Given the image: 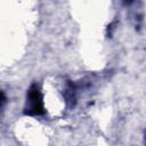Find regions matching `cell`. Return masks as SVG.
<instances>
[{
	"mask_svg": "<svg viewBox=\"0 0 146 146\" xmlns=\"http://www.w3.org/2000/svg\"><path fill=\"white\" fill-rule=\"evenodd\" d=\"M24 113L27 114V115H33V116L42 115L44 113L42 94H41V91L39 90V88L35 83H33L27 90Z\"/></svg>",
	"mask_w": 146,
	"mask_h": 146,
	"instance_id": "cell-1",
	"label": "cell"
},
{
	"mask_svg": "<svg viewBox=\"0 0 146 146\" xmlns=\"http://www.w3.org/2000/svg\"><path fill=\"white\" fill-rule=\"evenodd\" d=\"M131 1H132V0H125V2H128V3H130Z\"/></svg>",
	"mask_w": 146,
	"mask_h": 146,
	"instance_id": "cell-2",
	"label": "cell"
}]
</instances>
